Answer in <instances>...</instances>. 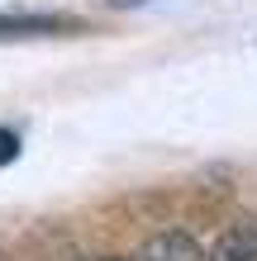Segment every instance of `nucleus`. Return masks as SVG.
<instances>
[{
	"instance_id": "f03ea898",
	"label": "nucleus",
	"mask_w": 257,
	"mask_h": 261,
	"mask_svg": "<svg viewBox=\"0 0 257 261\" xmlns=\"http://www.w3.org/2000/svg\"><path fill=\"white\" fill-rule=\"evenodd\" d=\"M133 261H205V252H200V242H195L191 233L162 228V233H153L138 252H133Z\"/></svg>"
},
{
	"instance_id": "20e7f679",
	"label": "nucleus",
	"mask_w": 257,
	"mask_h": 261,
	"mask_svg": "<svg viewBox=\"0 0 257 261\" xmlns=\"http://www.w3.org/2000/svg\"><path fill=\"white\" fill-rule=\"evenodd\" d=\"M14 157H19V133H14V128H0V166H10Z\"/></svg>"
},
{
	"instance_id": "f257e3e1",
	"label": "nucleus",
	"mask_w": 257,
	"mask_h": 261,
	"mask_svg": "<svg viewBox=\"0 0 257 261\" xmlns=\"http://www.w3.org/2000/svg\"><path fill=\"white\" fill-rule=\"evenodd\" d=\"M81 29L77 14H38V10H0V38H48Z\"/></svg>"
},
{
	"instance_id": "39448f33",
	"label": "nucleus",
	"mask_w": 257,
	"mask_h": 261,
	"mask_svg": "<svg viewBox=\"0 0 257 261\" xmlns=\"http://www.w3.org/2000/svg\"><path fill=\"white\" fill-rule=\"evenodd\" d=\"M96 261H119V256H96Z\"/></svg>"
},
{
	"instance_id": "7ed1b4c3",
	"label": "nucleus",
	"mask_w": 257,
	"mask_h": 261,
	"mask_svg": "<svg viewBox=\"0 0 257 261\" xmlns=\"http://www.w3.org/2000/svg\"><path fill=\"white\" fill-rule=\"evenodd\" d=\"M205 261H257V223L252 219L229 223L215 242H209Z\"/></svg>"
}]
</instances>
